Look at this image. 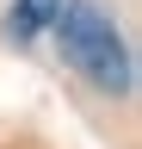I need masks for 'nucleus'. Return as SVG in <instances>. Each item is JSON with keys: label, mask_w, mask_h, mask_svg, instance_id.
I'll use <instances>...</instances> for the list:
<instances>
[{"label": "nucleus", "mask_w": 142, "mask_h": 149, "mask_svg": "<svg viewBox=\"0 0 142 149\" xmlns=\"http://www.w3.org/2000/svg\"><path fill=\"white\" fill-rule=\"evenodd\" d=\"M49 31H56L62 56H68V62H74V68H80L99 93H130V81H136L130 50H123L117 25H111L99 6H86V0H68V6H56Z\"/></svg>", "instance_id": "obj_1"}, {"label": "nucleus", "mask_w": 142, "mask_h": 149, "mask_svg": "<svg viewBox=\"0 0 142 149\" xmlns=\"http://www.w3.org/2000/svg\"><path fill=\"white\" fill-rule=\"evenodd\" d=\"M56 6H62V0H19V6L6 13V37H12V44H31L37 31H49Z\"/></svg>", "instance_id": "obj_2"}]
</instances>
